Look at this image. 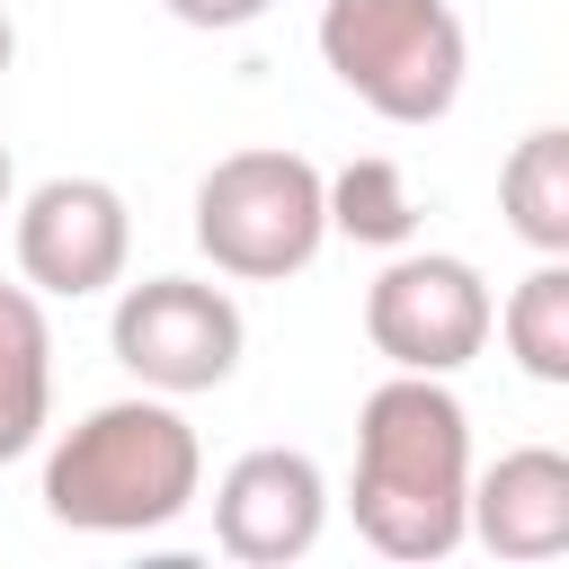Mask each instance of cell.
I'll list each match as a JSON object with an SVG mask.
<instances>
[{
	"label": "cell",
	"instance_id": "obj_1",
	"mask_svg": "<svg viewBox=\"0 0 569 569\" xmlns=\"http://www.w3.org/2000/svg\"><path fill=\"white\" fill-rule=\"evenodd\" d=\"M356 533L382 560H453L471 507V418L445 373H391L356 409V471H347Z\"/></svg>",
	"mask_w": 569,
	"mask_h": 569
},
{
	"label": "cell",
	"instance_id": "obj_11",
	"mask_svg": "<svg viewBox=\"0 0 569 569\" xmlns=\"http://www.w3.org/2000/svg\"><path fill=\"white\" fill-rule=\"evenodd\" d=\"M498 213L533 258H569V133L533 124L498 169Z\"/></svg>",
	"mask_w": 569,
	"mask_h": 569
},
{
	"label": "cell",
	"instance_id": "obj_12",
	"mask_svg": "<svg viewBox=\"0 0 569 569\" xmlns=\"http://www.w3.org/2000/svg\"><path fill=\"white\" fill-rule=\"evenodd\" d=\"M498 338H507V356L533 373V382H569V258H533V276L498 302V320H489Z\"/></svg>",
	"mask_w": 569,
	"mask_h": 569
},
{
	"label": "cell",
	"instance_id": "obj_14",
	"mask_svg": "<svg viewBox=\"0 0 569 569\" xmlns=\"http://www.w3.org/2000/svg\"><path fill=\"white\" fill-rule=\"evenodd\" d=\"M178 27H204V36H231V27H249V18H267L276 0H160Z\"/></svg>",
	"mask_w": 569,
	"mask_h": 569
},
{
	"label": "cell",
	"instance_id": "obj_5",
	"mask_svg": "<svg viewBox=\"0 0 569 569\" xmlns=\"http://www.w3.org/2000/svg\"><path fill=\"white\" fill-rule=\"evenodd\" d=\"M107 347L116 365L142 382V391H169V400H196V391H222L240 373V347H249V320L222 284L204 276H142L116 293V320H107Z\"/></svg>",
	"mask_w": 569,
	"mask_h": 569
},
{
	"label": "cell",
	"instance_id": "obj_6",
	"mask_svg": "<svg viewBox=\"0 0 569 569\" xmlns=\"http://www.w3.org/2000/svg\"><path fill=\"white\" fill-rule=\"evenodd\" d=\"M489 284L471 258L453 249H400L373 284H365V338L391 373H462L489 347Z\"/></svg>",
	"mask_w": 569,
	"mask_h": 569
},
{
	"label": "cell",
	"instance_id": "obj_7",
	"mask_svg": "<svg viewBox=\"0 0 569 569\" xmlns=\"http://www.w3.org/2000/svg\"><path fill=\"white\" fill-rule=\"evenodd\" d=\"M133 258V213L107 178H44L18 196V276L53 302H89L107 284H124Z\"/></svg>",
	"mask_w": 569,
	"mask_h": 569
},
{
	"label": "cell",
	"instance_id": "obj_8",
	"mask_svg": "<svg viewBox=\"0 0 569 569\" xmlns=\"http://www.w3.org/2000/svg\"><path fill=\"white\" fill-rule=\"evenodd\" d=\"M329 525V480L302 445H258L213 480V542L240 569H284L320 542Z\"/></svg>",
	"mask_w": 569,
	"mask_h": 569
},
{
	"label": "cell",
	"instance_id": "obj_9",
	"mask_svg": "<svg viewBox=\"0 0 569 569\" xmlns=\"http://www.w3.org/2000/svg\"><path fill=\"white\" fill-rule=\"evenodd\" d=\"M462 542L498 560H560L569 551V453L560 445H516L489 471H471Z\"/></svg>",
	"mask_w": 569,
	"mask_h": 569
},
{
	"label": "cell",
	"instance_id": "obj_4",
	"mask_svg": "<svg viewBox=\"0 0 569 569\" xmlns=\"http://www.w3.org/2000/svg\"><path fill=\"white\" fill-rule=\"evenodd\" d=\"M320 240H329V196L302 151L258 142L196 178V249L213 258V276L284 284L320 258Z\"/></svg>",
	"mask_w": 569,
	"mask_h": 569
},
{
	"label": "cell",
	"instance_id": "obj_3",
	"mask_svg": "<svg viewBox=\"0 0 569 569\" xmlns=\"http://www.w3.org/2000/svg\"><path fill=\"white\" fill-rule=\"evenodd\" d=\"M320 62L382 124H445L471 71L453 0H320Z\"/></svg>",
	"mask_w": 569,
	"mask_h": 569
},
{
	"label": "cell",
	"instance_id": "obj_13",
	"mask_svg": "<svg viewBox=\"0 0 569 569\" xmlns=\"http://www.w3.org/2000/svg\"><path fill=\"white\" fill-rule=\"evenodd\" d=\"M320 196H329V231H347L365 249H400L418 231V196H409L400 160H347L338 178H320Z\"/></svg>",
	"mask_w": 569,
	"mask_h": 569
},
{
	"label": "cell",
	"instance_id": "obj_16",
	"mask_svg": "<svg viewBox=\"0 0 569 569\" xmlns=\"http://www.w3.org/2000/svg\"><path fill=\"white\" fill-rule=\"evenodd\" d=\"M9 196H18V169H9V142H0V213H9Z\"/></svg>",
	"mask_w": 569,
	"mask_h": 569
},
{
	"label": "cell",
	"instance_id": "obj_10",
	"mask_svg": "<svg viewBox=\"0 0 569 569\" xmlns=\"http://www.w3.org/2000/svg\"><path fill=\"white\" fill-rule=\"evenodd\" d=\"M53 418V320L36 284H0V462L36 453Z\"/></svg>",
	"mask_w": 569,
	"mask_h": 569
},
{
	"label": "cell",
	"instance_id": "obj_15",
	"mask_svg": "<svg viewBox=\"0 0 569 569\" xmlns=\"http://www.w3.org/2000/svg\"><path fill=\"white\" fill-rule=\"evenodd\" d=\"M9 62H18V27H9V9H0V80H9Z\"/></svg>",
	"mask_w": 569,
	"mask_h": 569
},
{
	"label": "cell",
	"instance_id": "obj_2",
	"mask_svg": "<svg viewBox=\"0 0 569 569\" xmlns=\"http://www.w3.org/2000/svg\"><path fill=\"white\" fill-rule=\"evenodd\" d=\"M204 498V445L169 391L98 400L44 453V516L71 533H160Z\"/></svg>",
	"mask_w": 569,
	"mask_h": 569
}]
</instances>
